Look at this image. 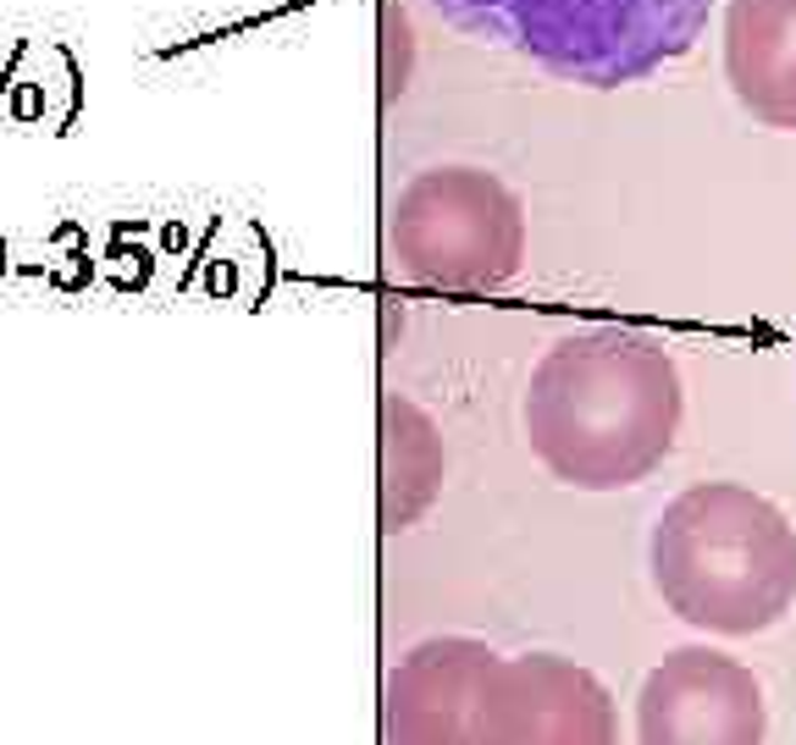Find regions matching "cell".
Segmentation results:
<instances>
[{
	"label": "cell",
	"mask_w": 796,
	"mask_h": 745,
	"mask_svg": "<svg viewBox=\"0 0 796 745\" xmlns=\"http://www.w3.org/2000/svg\"><path fill=\"white\" fill-rule=\"evenodd\" d=\"M476 745H620L609 685L559 652L503 657L481 696Z\"/></svg>",
	"instance_id": "obj_5"
},
{
	"label": "cell",
	"mask_w": 796,
	"mask_h": 745,
	"mask_svg": "<svg viewBox=\"0 0 796 745\" xmlns=\"http://www.w3.org/2000/svg\"><path fill=\"white\" fill-rule=\"evenodd\" d=\"M387 244L410 282L487 294L525 260V210L481 166H432L399 193Z\"/></svg>",
	"instance_id": "obj_4"
},
{
	"label": "cell",
	"mask_w": 796,
	"mask_h": 745,
	"mask_svg": "<svg viewBox=\"0 0 796 745\" xmlns=\"http://www.w3.org/2000/svg\"><path fill=\"white\" fill-rule=\"evenodd\" d=\"M764 685L714 646H675L641 679L637 745H764Z\"/></svg>",
	"instance_id": "obj_6"
},
{
	"label": "cell",
	"mask_w": 796,
	"mask_h": 745,
	"mask_svg": "<svg viewBox=\"0 0 796 745\" xmlns=\"http://www.w3.org/2000/svg\"><path fill=\"white\" fill-rule=\"evenodd\" d=\"M664 607L702 635L775 629L796 602V525L741 480H697L647 542Z\"/></svg>",
	"instance_id": "obj_2"
},
{
	"label": "cell",
	"mask_w": 796,
	"mask_h": 745,
	"mask_svg": "<svg viewBox=\"0 0 796 745\" xmlns=\"http://www.w3.org/2000/svg\"><path fill=\"white\" fill-rule=\"evenodd\" d=\"M443 480V447L421 409L387 398V530L410 525Z\"/></svg>",
	"instance_id": "obj_9"
},
{
	"label": "cell",
	"mask_w": 796,
	"mask_h": 745,
	"mask_svg": "<svg viewBox=\"0 0 796 745\" xmlns=\"http://www.w3.org/2000/svg\"><path fill=\"white\" fill-rule=\"evenodd\" d=\"M432 6L471 39L514 50L564 83L626 89L680 61L702 39L714 0H432Z\"/></svg>",
	"instance_id": "obj_3"
},
{
	"label": "cell",
	"mask_w": 796,
	"mask_h": 745,
	"mask_svg": "<svg viewBox=\"0 0 796 745\" xmlns=\"http://www.w3.org/2000/svg\"><path fill=\"white\" fill-rule=\"evenodd\" d=\"M498 652L471 635L415 646L387 679V745H476L481 696Z\"/></svg>",
	"instance_id": "obj_7"
},
{
	"label": "cell",
	"mask_w": 796,
	"mask_h": 745,
	"mask_svg": "<svg viewBox=\"0 0 796 745\" xmlns=\"http://www.w3.org/2000/svg\"><path fill=\"white\" fill-rule=\"evenodd\" d=\"M520 415L553 480L620 491L675 453L686 387L658 337L637 326H581L537 359Z\"/></svg>",
	"instance_id": "obj_1"
},
{
	"label": "cell",
	"mask_w": 796,
	"mask_h": 745,
	"mask_svg": "<svg viewBox=\"0 0 796 745\" xmlns=\"http://www.w3.org/2000/svg\"><path fill=\"white\" fill-rule=\"evenodd\" d=\"M725 83L753 122L796 133V0H725Z\"/></svg>",
	"instance_id": "obj_8"
}]
</instances>
